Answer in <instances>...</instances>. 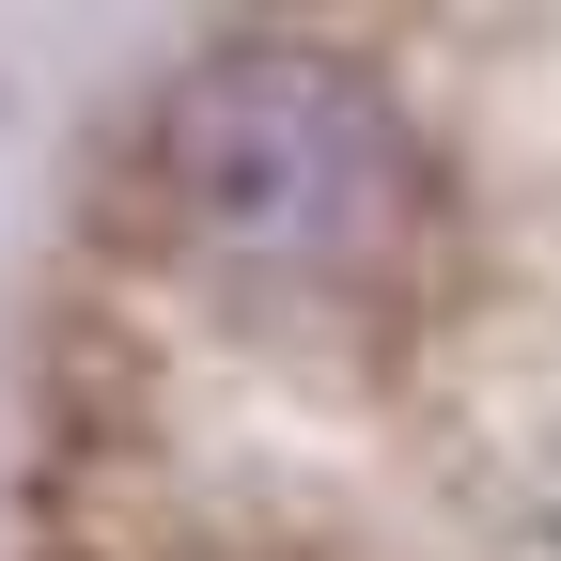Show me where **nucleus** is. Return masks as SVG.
<instances>
[{
    "label": "nucleus",
    "mask_w": 561,
    "mask_h": 561,
    "mask_svg": "<svg viewBox=\"0 0 561 561\" xmlns=\"http://www.w3.org/2000/svg\"><path fill=\"white\" fill-rule=\"evenodd\" d=\"M140 203L157 234L265 312H359L405 297L437 234V157L343 47H203L140 125Z\"/></svg>",
    "instance_id": "nucleus-1"
}]
</instances>
